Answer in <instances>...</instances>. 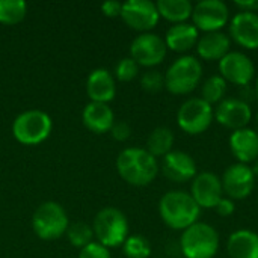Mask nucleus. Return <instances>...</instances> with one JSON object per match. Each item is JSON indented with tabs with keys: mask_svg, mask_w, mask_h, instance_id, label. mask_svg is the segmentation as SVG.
<instances>
[{
	"mask_svg": "<svg viewBox=\"0 0 258 258\" xmlns=\"http://www.w3.org/2000/svg\"><path fill=\"white\" fill-rule=\"evenodd\" d=\"M116 171L133 186H148L159 174V163L145 148H125L116 159Z\"/></svg>",
	"mask_w": 258,
	"mask_h": 258,
	"instance_id": "nucleus-1",
	"label": "nucleus"
},
{
	"mask_svg": "<svg viewBox=\"0 0 258 258\" xmlns=\"http://www.w3.org/2000/svg\"><path fill=\"white\" fill-rule=\"evenodd\" d=\"M159 213L169 228L184 231L198 222L201 209L190 194L184 190H169L159 201Z\"/></svg>",
	"mask_w": 258,
	"mask_h": 258,
	"instance_id": "nucleus-2",
	"label": "nucleus"
},
{
	"mask_svg": "<svg viewBox=\"0 0 258 258\" xmlns=\"http://www.w3.org/2000/svg\"><path fill=\"white\" fill-rule=\"evenodd\" d=\"M180 249L184 258H215L219 251V234L207 222H195L181 233Z\"/></svg>",
	"mask_w": 258,
	"mask_h": 258,
	"instance_id": "nucleus-3",
	"label": "nucleus"
},
{
	"mask_svg": "<svg viewBox=\"0 0 258 258\" xmlns=\"http://www.w3.org/2000/svg\"><path fill=\"white\" fill-rule=\"evenodd\" d=\"M201 60L192 54H183L175 59L165 73V88L175 95L192 92L201 82Z\"/></svg>",
	"mask_w": 258,
	"mask_h": 258,
	"instance_id": "nucleus-4",
	"label": "nucleus"
},
{
	"mask_svg": "<svg viewBox=\"0 0 258 258\" xmlns=\"http://www.w3.org/2000/svg\"><path fill=\"white\" fill-rule=\"evenodd\" d=\"M92 230L98 243L106 248H116L128 237V221L119 209L104 207L95 215Z\"/></svg>",
	"mask_w": 258,
	"mask_h": 258,
	"instance_id": "nucleus-5",
	"label": "nucleus"
},
{
	"mask_svg": "<svg viewBox=\"0 0 258 258\" xmlns=\"http://www.w3.org/2000/svg\"><path fill=\"white\" fill-rule=\"evenodd\" d=\"M70 227L65 209L54 201L42 203L32 216V228L42 240H56L67 233Z\"/></svg>",
	"mask_w": 258,
	"mask_h": 258,
	"instance_id": "nucleus-6",
	"label": "nucleus"
},
{
	"mask_svg": "<svg viewBox=\"0 0 258 258\" xmlns=\"http://www.w3.org/2000/svg\"><path fill=\"white\" fill-rule=\"evenodd\" d=\"M51 127L53 122L48 113L30 109L15 118L12 124V135L23 145H38L50 136Z\"/></svg>",
	"mask_w": 258,
	"mask_h": 258,
	"instance_id": "nucleus-7",
	"label": "nucleus"
},
{
	"mask_svg": "<svg viewBox=\"0 0 258 258\" xmlns=\"http://www.w3.org/2000/svg\"><path fill=\"white\" fill-rule=\"evenodd\" d=\"M215 109L201 97L187 98L177 112V124L187 135H201L212 125Z\"/></svg>",
	"mask_w": 258,
	"mask_h": 258,
	"instance_id": "nucleus-8",
	"label": "nucleus"
},
{
	"mask_svg": "<svg viewBox=\"0 0 258 258\" xmlns=\"http://www.w3.org/2000/svg\"><path fill=\"white\" fill-rule=\"evenodd\" d=\"M168 47L165 39L157 33L145 32L138 35L130 45V57L136 60L139 67L153 68L163 62L166 57Z\"/></svg>",
	"mask_w": 258,
	"mask_h": 258,
	"instance_id": "nucleus-9",
	"label": "nucleus"
},
{
	"mask_svg": "<svg viewBox=\"0 0 258 258\" xmlns=\"http://www.w3.org/2000/svg\"><path fill=\"white\" fill-rule=\"evenodd\" d=\"M192 24L204 32H219L230 20V9L222 0H201L194 5Z\"/></svg>",
	"mask_w": 258,
	"mask_h": 258,
	"instance_id": "nucleus-10",
	"label": "nucleus"
},
{
	"mask_svg": "<svg viewBox=\"0 0 258 258\" xmlns=\"http://www.w3.org/2000/svg\"><path fill=\"white\" fill-rule=\"evenodd\" d=\"M219 76L227 82L237 86L251 85L252 79L255 77V65L252 59L243 51H230L225 54L219 62Z\"/></svg>",
	"mask_w": 258,
	"mask_h": 258,
	"instance_id": "nucleus-11",
	"label": "nucleus"
},
{
	"mask_svg": "<svg viewBox=\"0 0 258 258\" xmlns=\"http://www.w3.org/2000/svg\"><path fill=\"white\" fill-rule=\"evenodd\" d=\"M221 183H222L224 195L227 198H231L233 201L245 200L252 194L255 187V175L249 165L237 162L230 165L224 171V175L221 177Z\"/></svg>",
	"mask_w": 258,
	"mask_h": 258,
	"instance_id": "nucleus-12",
	"label": "nucleus"
},
{
	"mask_svg": "<svg viewBox=\"0 0 258 258\" xmlns=\"http://www.w3.org/2000/svg\"><path fill=\"white\" fill-rule=\"evenodd\" d=\"M121 18L128 27L145 33L156 27L160 15L151 0H127L122 3Z\"/></svg>",
	"mask_w": 258,
	"mask_h": 258,
	"instance_id": "nucleus-13",
	"label": "nucleus"
},
{
	"mask_svg": "<svg viewBox=\"0 0 258 258\" xmlns=\"http://www.w3.org/2000/svg\"><path fill=\"white\" fill-rule=\"evenodd\" d=\"M215 119L227 127L234 130H240L248 127L249 121L252 119V109L251 104L240 100L239 97H228L224 98L215 107Z\"/></svg>",
	"mask_w": 258,
	"mask_h": 258,
	"instance_id": "nucleus-14",
	"label": "nucleus"
},
{
	"mask_svg": "<svg viewBox=\"0 0 258 258\" xmlns=\"http://www.w3.org/2000/svg\"><path fill=\"white\" fill-rule=\"evenodd\" d=\"M190 195L200 209H215L224 198L221 178L213 172H200L192 180Z\"/></svg>",
	"mask_w": 258,
	"mask_h": 258,
	"instance_id": "nucleus-15",
	"label": "nucleus"
},
{
	"mask_svg": "<svg viewBox=\"0 0 258 258\" xmlns=\"http://www.w3.org/2000/svg\"><path fill=\"white\" fill-rule=\"evenodd\" d=\"M230 36L243 48H258V14L239 11L230 20Z\"/></svg>",
	"mask_w": 258,
	"mask_h": 258,
	"instance_id": "nucleus-16",
	"label": "nucleus"
},
{
	"mask_svg": "<svg viewBox=\"0 0 258 258\" xmlns=\"http://www.w3.org/2000/svg\"><path fill=\"white\" fill-rule=\"evenodd\" d=\"M162 171L168 180L175 183L190 181L198 174L197 162L194 160V157L189 153L180 150H172L163 157Z\"/></svg>",
	"mask_w": 258,
	"mask_h": 258,
	"instance_id": "nucleus-17",
	"label": "nucleus"
},
{
	"mask_svg": "<svg viewBox=\"0 0 258 258\" xmlns=\"http://www.w3.org/2000/svg\"><path fill=\"white\" fill-rule=\"evenodd\" d=\"M230 150L239 163H251L258 159V135L254 128L234 130L230 136Z\"/></svg>",
	"mask_w": 258,
	"mask_h": 258,
	"instance_id": "nucleus-18",
	"label": "nucleus"
},
{
	"mask_svg": "<svg viewBox=\"0 0 258 258\" xmlns=\"http://www.w3.org/2000/svg\"><path fill=\"white\" fill-rule=\"evenodd\" d=\"M195 48L201 59L219 62L225 54L231 51V38L222 30L203 33Z\"/></svg>",
	"mask_w": 258,
	"mask_h": 258,
	"instance_id": "nucleus-19",
	"label": "nucleus"
},
{
	"mask_svg": "<svg viewBox=\"0 0 258 258\" xmlns=\"http://www.w3.org/2000/svg\"><path fill=\"white\" fill-rule=\"evenodd\" d=\"M86 92L91 101L109 103L116 94V85L113 76L106 68L94 70L86 80Z\"/></svg>",
	"mask_w": 258,
	"mask_h": 258,
	"instance_id": "nucleus-20",
	"label": "nucleus"
},
{
	"mask_svg": "<svg viewBox=\"0 0 258 258\" xmlns=\"http://www.w3.org/2000/svg\"><path fill=\"white\" fill-rule=\"evenodd\" d=\"M163 39L169 50L184 53L197 47V42L200 39V30L192 23H177L166 30Z\"/></svg>",
	"mask_w": 258,
	"mask_h": 258,
	"instance_id": "nucleus-21",
	"label": "nucleus"
},
{
	"mask_svg": "<svg viewBox=\"0 0 258 258\" xmlns=\"http://www.w3.org/2000/svg\"><path fill=\"white\" fill-rule=\"evenodd\" d=\"M82 119L88 130L101 135V133L110 132V128L115 122V115L109 104L91 101L85 106Z\"/></svg>",
	"mask_w": 258,
	"mask_h": 258,
	"instance_id": "nucleus-22",
	"label": "nucleus"
},
{
	"mask_svg": "<svg viewBox=\"0 0 258 258\" xmlns=\"http://www.w3.org/2000/svg\"><path fill=\"white\" fill-rule=\"evenodd\" d=\"M227 252L231 258H258V233L237 230L227 240Z\"/></svg>",
	"mask_w": 258,
	"mask_h": 258,
	"instance_id": "nucleus-23",
	"label": "nucleus"
},
{
	"mask_svg": "<svg viewBox=\"0 0 258 258\" xmlns=\"http://www.w3.org/2000/svg\"><path fill=\"white\" fill-rule=\"evenodd\" d=\"M159 15L177 24L186 23L192 17L194 5L190 0H159L156 3Z\"/></svg>",
	"mask_w": 258,
	"mask_h": 258,
	"instance_id": "nucleus-24",
	"label": "nucleus"
},
{
	"mask_svg": "<svg viewBox=\"0 0 258 258\" xmlns=\"http://www.w3.org/2000/svg\"><path fill=\"white\" fill-rule=\"evenodd\" d=\"M174 133L171 128L168 127H156L148 139H147V151L154 156L156 159L157 157H165L168 153L172 151V145H174Z\"/></svg>",
	"mask_w": 258,
	"mask_h": 258,
	"instance_id": "nucleus-25",
	"label": "nucleus"
},
{
	"mask_svg": "<svg viewBox=\"0 0 258 258\" xmlns=\"http://www.w3.org/2000/svg\"><path fill=\"white\" fill-rule=\"evenodd\" d=\"M225 92H227V82L219 74L209 77L201 86V98L212 106L219 104L225 98Z\"/></svg>",
	"mask_w": 258,
	"mask_h": 258,
	"instance_id": "nucleus-26",
	"label": "nucleus"
},
{
	"mask_svg": "<svg viewBox=\"0 0 258 258\" xmlns=\"http://www.w3.org/2000/svg\"><path fill=\"white\" fill-rule=\"evenodd\" d=\"M27 12V3L24 0H0V23L17 24Z\"/></svg>",
	"mask_w": 258,
	"mask_h": 258,
	"instance_id": "nucleus-27",
	"label": "nucleus"
},
{
	"mask_svg": "<svg viewBox=\"0 0 258 258\" xmlns=\"http://www.w3.org/2000/svg\"><path fill=\"white\" fill-rule=\"evenodd\" d=\"M67 237L70 240V243L76 248H85L86 245L92 243L94 240V230L92 225H88L85 222H74L70 224L68 230H67Z\"/></svg>",
	"mask_w": 258,
	"mask_h": 258,
	"instance_id": "nucleus-28",
	"label": "nucleus"
},
{
	"mask_svg": "<svg viewBox=\"0 0 258 258\" xmlns=\"http://www.w3.org/2000/svg\"><path fill=\"white\" fill-rule=\"evenodd\" d=\"M122 251L127 258H148L151 255V245L144 236H128L122 243Z\"/></svg>",
	"mask_w": 258,
	"mask_h": 258,
	"instance_id": "nucleus-29",
	"label": "nucleus"
},
{
	"mask_svg": "<svg viewBox=\"0 0 258 258\" xmlns=\"http://www.w3.org/2000/svg\"><path fill=\"white\" fill-rule=\"evenodd\" d=\"M139 74V65L130 56L121 59L115 67V76L121 82H130Z\"/></svg>",
	"mask_w": 258,
	"mask_h": 258,
	"instance_id": "nucleus-30",
	"label": "nucleus"
},
{
	"mask_svg": "<svg viewBox=\"0 0 258 258\" xmlns=\"http://www.w3.org/2000/svg\"><path fill=\"white\" fill-rule=\"evenodd\" d=\"M141 86L148 92H159L165 88V74L157 70H148L141 76Z\"/></svg>",
	"mask_w": 258,
	"mask_h": 258,
	"instance_id": "nucleus-31",
	"label": "nucleus"
},
{
	"mask_svg": "<svg viewBox=\"0 0 258 258\" xmlns=\"http://www.w3.org/2000/svg\"><path fill=\"white\" fill-rule=\"evenodd\" d=\"M79 258H112L109 248L103 246L98 242H92L89 245H86L85 248L80 249Z\"/></svg>",
	"mask_w": 258,
	"mask_h": 258,
	"instance_id": "nucleus-32",
	"label": "nucleus"
},
{
	"mask_svg": "<svg viewBox=\"0 0 258 258\" xmlns=\"http://www.w3.org/2000/svg\"><path fill=\"white\" fill-rule=\"evenodd\" d=\"M110 133H112L113 139H116L119 142H124V141H127L130 138L132 127L125 121H116V122H113V125L110 128Z\"/></svg>",
	"mask_w": 258,
	"mask_h": 258,
	"instance_id": "nucleus-33",
	"label": "nucleus"
},
{
	"mask_svg": "<svg viewBox=\"0 0 258 258\" xmlns=\"http://www.w3.org/2000/svg\"><path fill=\"white\" fill-rule=\"evenodd\" d=\"M215 210H216V213H218L219 216L228 218V216H231V215L236 212V204H234V201H233L231 198L224 197V198L218 203V206L215 207Z\"/></svg>",
	"mask_w": 258,
	"mask_h": 258,
	"instance_id": "nucleus-34",
	"label": "nucleus"
},
{
	"mask_svg": "<svg viewBox=\"0 0 258 258\" xmlns=\"http://www.w3.org/2000/svg\"><path fill=\"white\" fill-rule=\"evenodd\" d=\"M121 9H122V3L118 0H107L101 5V11L104 15L107 17H118L121 15Z\"/></svg>",
	"mask_w": 258,
	"mask_h": 258,
	"instance_id": "nucleus-35",
	"label": "nucleus"
},
{
	"mask_svg": "<svg viewBox=\"0 0 258 258\" xmlns=\"http://www.w3.org/2000/svg\"><path fill=\"white\" fill-rule=\"evenodd\" d=\"M236 8L239 11H246V12H257L258 14V0H242V2H234Z\"/></svg>",
	"mask_w": 258,
	"mask_h": 258,
	"instance_id": "nucleus-36",
	"label": "nucleus"
},
{
	"mask_svg": "<svg viewBox=\"0 0 258 258\" xmlns=\"http://www.w3.org/2000/svg\"><path fill=\"white\" fill-rule=\"evenodd\" d=\"M239 98L243 100V101H246V103H249L252 98H255V89H254V86L252 88H251V85L240 86V97Z\"/></svg>",
	"mask_w": 258,
	"mask_h": 258,
	"instance_id": "nucleus-37",
	"label": "nucleus"
},
{
	"mask_svg": "<svg viewBox=\"0 0 258 258\" xmlns=\"http://www.w3.org/2000/svg\"><path fill=\"white\" fill-rule=\"evenodd\" d=\"M251 169H252V172H254L255 178H258V159L254 162V165L251 166Z\"/></svg>",
	"mask_w": 258,
	"mask_h": 258,
	"instance_id": "nucleus-38",
	"label": "nucleus"
},
{
	"mask_svg": "<svg viewBox=\"0 0 258 258\" xmlns=\"http://www.w3.org/2000/svg\"><path fill=\"white\" fill-rule=\"evenodd\" d=\"M254 89H255V100H257V103H258V77H257V80H255Z\"/></svg>",
	"mask_w": 258,
	"mask_h": 258,
	"instance_id": "nucleus-39",
	"label": "nucleus"
},
{
	"mask_svg": "<svg viewBox=\"0 0 258 258\" xmlns=\"http://www.w3.org/2000/svg\"><path fill=\"white\" fill-rule=\"evenodd\" d=\"M255 132H257V135H258V115H257V130H255Z\"/></svg>",
	"mask_w": 258,
	"mask_h": 258,
	"instance_id": "nucleus-40",
	"label": "nucleus"
}]
</instances>
